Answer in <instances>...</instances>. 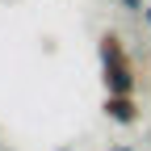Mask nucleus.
<instances>
[{
	"mask_svg": "<svg viewBox=\"0 0 151 151\" xmlns=\"http://www.w3.org/2000/svg\"><path fill=\"white\" fill-rule=\"evenodd\" d=\"M101 80H105V92H134L139 76H134V63H130V55L122 46L118 34H101Z\"/></svg>",
	"mask_w": 151,
	"mask_h": 151,
	"instance_id": "nucleus-1",
	"label": "nucleus"
},
{
	"mask_svg": "<svg viewBox=\"0 0 151 151\" xmlns=\"http://www.w3.org/2000/svg\"><path fill=\"white\" fill-rule=\"evenodd\" d=\"M105 118L109 122H118V126H134L139 122V101H134V92H105Z\"/></svg>",
	"mask_w": 151,
	"mask_h": 151,
	"instance_id": "nucleus-2",
	"label": "nucleus"
},
{
	"mask_svg": "<svg viewBox=\"0 0 151 151\" xmlns=\"http://www.w3.org/2000/svg\"><path fill=\"white\" fill-rule=\"evenodd\" d=\"M122 4H126L130 13H143V4H147V0H122Z\"/></svg>",
	"mask_w": 151,
	"mask_h": 151,
	"instance_id": "nucleus-3",
	"label": "nucleus"
},
{
	"mask_svg": "<svg viewBox=\"0 0 151 151\" xmlns=\"http://www.w3.org/2000/svg\"><path fill=\"white\" fill-rule=\"evenodd\" d=\"M143 17H147V25H151V0H147V4H143Z\"/></svg>",
	"mask_w": 151,
	"mask_h": 151,
	"instance_id": "nucleus-4",
	"label": "nucleus"
},
{
	"mask_svg": "<svg viewBox=\"0 0 151 151\" xmlns=\"http://www.w3.org/2000/svg\"><path fill=\"white\" fill-rule=\"evenodd\" d=\"M113 151H130V147H113Z\"/></svg>",
	"mask_w": 151,
	"mask_h": 151,
	"instance_id": "nucleus-5",
	"label": "nucleus"
},
{
	"mask_svg": "<svg viewBox=\"0 0 151 151\" xmlns=\"http://www.w3.org/2000/svg\"><path fill=\"white\" fill-rule=\"evenodd\" d=\"M59 151H67V147H59Z\"/></svg>",
	"mask_w": 151,
	"mask_h": 151,
	"instance_id": "nucleus-6",
	"label": "nucleus"
}]
</instances>
